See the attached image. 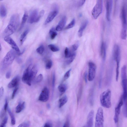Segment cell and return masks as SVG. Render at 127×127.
Instances as JSON below:
<instances>
[{
	"mask_svg": "<svg viewBox=\"0 0 127 127\" xmlns=\"http://www.w3.org/2000/svg\"><path fill=\"white\" fill-rule=\"evenodd\" d=\"M20 20L19 15L17 13L14 14L11 16L8 24L3 33L4 37L9 36L15 32L19 25Z\"/></svg>",
	"mask_w": 127,
	"mask_h": 127,
	"instance_id": "cell-1",
	"label": "cell"
},
{
	"mask_svg": "<svg viewBox=\"0 0 127 127\" xmlns=\"http://www.w3.org/2000/svg\"><path fill=\"white\" fill-rule=\"evenodd\" d=\"M113 58L116 63V80H118L120 64L121 59V51L119 46L115 44L113 47Z\"/></svg>",
	"mask_w": 127,
	"mask_h": 127,
	"instance_id": "cell-2",
	"label": "cell"
},
{
	"mask_svg": "<svg viewBox=\"0 0 127 127\" xmlns=\"http://www.w3.org/2000/svg\"><path fill=\"white\" fill-rule=\"evenodd\" d=\"M111 93V90L108 89L103 92L100 96V101L102 106L106 108H110Z\"/></svg>",
	"mask_w": 127,
	"mask_h": 127,
	"instance_id": "cell-3",
	"label": "cell"
},
{
	"mask_svg": "<svg viewBox=\"0 0 127 127\" xmlns=\"http://www.w3.org/2000/svg\"><path fill=\"white\" fill-rule=\"evenodd\" d=\"M16 53L13 49H11L6 54L2 61V68L4 70L11 65L15 58Z\"/></svg>",
	"mask_w": 127,
	"mask_h": 127,
	"instance_id": "cell-4",
	"label": "cell"
},
{
	"mask_svg": "<svg viewBox=\"0 0 127 127\" xmlns=\"http://www.w3.org/2000/svg\"><path fill=\"white\" fill-rule=\"evenodd\" d=\"M103 9V1L98 0L92 11V14L94 19H96L102 13Z\"/></svg>",
	"mask_w": 127,
	"mask_h": 127,
	"instance_id": "cell-5",
	"label": "cell"
},
{
	"mask_svg": "<svg viewBox=\"0 0 127 127\" xmlns=\"http://www.w3.org/2000/svg\"><path fill=\"white\" fill-rule=\"evenodd\" d=\"M104 121L103 110L99 107L96 114L95 127H103Z\"/></svg>",
	"mask_w": 127,
	"mask_h": 127,
	"instance_id": "cell-6",
	"label": "cell"
},
{
	"mask_svg": "<svg viewBox=\"0 0 127 127\" xmlns=\"http://www.w3.org/2000/svg\"><path fill=\"white\" fill-rule=\"evenodd\" d=\"M127 15L126 3L124 2L122 7L120 13L122 28L127 29Z\"/></svg>",
	"mask_w": 127,
	"mask_h": 127,
	"instance_id": "cell-7",
	"label": "cell"
},
{
	"mask_svg": "<svg viewBox=\"0 0 127 127\" xmlns=\"http://www.w3.org/2000/svg\"><path fill=\"white\" fill-rule=\"evenodd\" d=\"M89 71L88 78V80L91 81L94 79L95 75L96 66L95 64L92 62L88 63Z\"/></svg>",
	"mask_w": 127,
	"mask_h": 127,
	"instance_id": "cell-8",
	"label": "cell"
},
{
	"mask_svg": "<svg viewBox=\"0 0 127 127\" xmlns=\"http://www.w3.org/2000/svg\"><path fill=\"white\" fill-rule=\"evenodd\" d=\"M123 104V100L122 95L121 96L119 102L115 109V113L114 118L115 123H117L119 120V117L120 113L121 108Z\"/></svg>",
	"mask_w": 127,
	"mask_h": 127,
	"instance_id": "cell-9",
	"label": "cell"
},
{
	"mask_svg": "<svg viewBox=\"0 0 127 127\" xmlns=\"http://www.w3.org/2000/svg\"><path fill=\"white\" fill-rule=\"evenodd\" d=\"M30 65L25 70L24 72L22 78V81L24 83L30 86L31 85L32 80L30 76V71L31 70Z\"/></svg>",
	"mask_w": 127,
	"mask_h": 127,
	"instance_id": "cell-10",
	"label": "cell"
},
{
	"mask_svg": "<svg viewBox=\"0 0 127 127\" xmlns=\"http://www.w3.org/2000/svg\"><path fill=\"white\" fill-rule=\"evenodd\" d=\"M4 40L11 45L12 47L19 55H21L20 50L16 43L9 36H6L4 37Z\"/></svg>",
	"mask_w": 127,
	"mask_h": 127,
	"instance_id": "cell-11",
	"label": "cell"
},
{
	"mask_svg": "<svg viewBox=\"0 0 127 127\" xmlns=\"http://www.w3.org/2000/svg\"><path fill=\"white\" fill-rule=\"evenodd\" d=\"M49 97V91L46 87L44 88L40 94L38 100L42 102H46L48 99Z\"/></svg>",
	"mask_w": 127,
	"mask_h": 127,
	"instance_id": "cell-12",
	"label": "cell"
},
{
	"mask_svg": "<svg viewBox=\"0 0 127 127\" xmlns=\"http://www.w3.org/2000/svg\"><path fill=\"white\" fill-rule=\"evenodd\" d=\"M113 3L112 0H106V16L107 20L108 21H109L110 20L111 15L112 7Z\"/></svg>",
	"mask_w": 127,
	"mask_h": 127,
	"instance_id": "cell-13",
	"label": "cell"
},
{
	"mask_svg": "<svg viewBox=\"0 0 127 127\" xmlns=\"http://www.w3.org/2000/svg\"><path fill=\"white\" fill-rule=\"evenodd\" d=\"M58 12L57 9H55L51 11L48 15L44 23L46 25L51 22L57 15Z\"/></svg>",
	"mask_w": 127,
	"mask_h": 127,
	"instance_id": "cell-14",
	"label": "cell"
},
{
	"mask_svg": "<svg viewBox=\"0 0 127 127\" xmlns=\"http://www.w3.org/2000/svg\"><path fill=\"white\" fill-rule=\"evenodd\" d=\"M38 12L36 9L32 11L30 13L28 17V22L31 24L35 22L38 16Z\"/></svg>",
	"mask_w": 127,
	"mask_h": 127,
	"instance_id": "cell-15",
	"label": "cell"
},
{
	"mask_svg": "<svg viewBox=\"0 0 127 127\" xmlns=\"http://www.w3.org/2000/svg\"><path fill=\"white\" fill-rule=\"evenodd\" d=\"M94 112L93 110L89 113L87 118V122L85 127H93Z\"/></svg>",
	"mask_w": 127,
	"mask_h": 127,
	"instance_id": "cell-16",
	"label": "cell"
},
{
	"mask_svg": "<svg viewBox=\"0 0 127 127\" xmlns=\"http://www.w3.org/2000/svg\"><path fill=\"white\" fill-rule=\"evenodd\" d=\"M66 18L65 16H64L59 21L55 28L56 31L59 32L63 29L65 25Z\"/></svg>",
	"mask_w": 127,
	"mask_h": 127,
	"instance_id": "cell-17",
	"label": "cell"
},
{
	"mask_svg": "<svg viewBox=\"0 0 127 127\" xmlns=\"http://www.w3.org/2000/svg\"><path fill=\"white\" fill-rule=\"evenodd\" d=\"M106 43L102 41L100 47V54L102 60L104 61L106 56Z\"/></svg>",
	"mask_w": 127,
	"mask_h": 127,
	"instance_id": "cell-18",
	"label": "cell"
},
{
	"mask_svg": "<svg viewBox=\"0 0 127 127\" xmlns=\"http://www.w3.org/2000/svg\"><path fill=\"white\" fill-rule=\"evenodd\" d=\"M20 80L19 76H17L14 78L8 84L7 86L9 88H12L16 86Z\"/></svg>",
	"mask_w": 127,
	"mask_h": 127,
	"instance_id": "cell-19",
	"label": "cell"
},
{
	"mask_svg": "<svg viewBox=\"0 0 127 127\" xmlns=\"http://www.w3.org/2000/svg\"><path fill=\"white\" fill-rule=\"evenodd\" d=\"M88 23V21L85 20L81 24L78 32V35L79 37H81L82 36L83 32L86 27Z\"/></svg>",
	"mask_w": 127,
	"mask_h": 127,
	"instance_id": "cell-20",
	"label": "cell"
},
{
	"mask_svg": "<svg viewBox=\"0 0 127 127\" xmlns=\"http://www.w3.org/2000/svg\"><path fill=\"white\" fill-rule=\"evenodd\" d=\"M38 71L36 65H34L31 69L30 71V76L31 80L35 77Z\"/></svg>",
	"mask_w": 127,
	"mask_h": 127,
	"instance_id": "cell-21",
	"label": "cell"
},
{
	"mask_svg": "<svg viewBox=\"0 0 127 127\" xmlns=\"http://www.w3.org/2000/svg\"><path fill=\"white\" fill-rule=\"evenodd\" d=\"M28 14L27 12L25 11L24 12V15L22 17V21L21 23L19 29L20 31L22 29L23 27L27 20L28 18Z\"/></svg>",
	"mask_w": 127,
	"mask_h": 127,
	"instance_id": "cell-22",
	"label": "cell"
},
{
	"mask_svg": "<svg viewBox=\"0 0 127 127\" xmlns=\"http://www.w3.org/2000/svg\"><path fill=\"white\" fill-rule=\"evenodd\" d=\"M68 98L66 95H65L60 98L59 100V107L61 108L65 104L67 101Z\"/></svg>",
	"mask_w": 127,
	"mask_h": 127,
	"instance_id": "cell-23",
	"label": "cell"
},
{
	"mask_svg": "<svg viewBox=\"0 0 127 127\" xmlns=\"http://www.w3.org/2000/svg\"><path fill=\"white\" fill-rule=\"evenodd\" d=\"M29 32V30L27 29L25 31L21 34L20 37V43L22 45L27 35Z\"/></svg>",
	"mask_w": 127,
	"mask_h": 127,
	"instance_id": "cell-24",
	"label": "cell"
},
{
	"mask_svg": "<svg viewBox=\"0 0 127 127\" xmlns=\"http://www.w3.org/2000/svg\"><path fill=\"white\" fill-rule=\"evenodd\" d=\"M76 56V54L75 53H71L69 56L67 58L66 61V64L67 65L70 64L75 59Z\"/></svg>",
	"mask_w": 127,
	"mask_h": 127,
	"instance_id": "cell-25",
	"label": "cell"
},
{
	"mask_svg": "<svg viewBox=\"0 0 127 127\" xmlns=\"http://www.w3.org/2000/svg\"><path fill=\"white\" fill-rule=\"evenodd\" d=\"M7 14L6 8L4 5L1 4L0 6V16L2 17H5Z\"/></svg>",
	"mask_w": 127,
	"mask_h": 127,
	"instance_id": "cell-26",
	"label": "cell"
},
{
	"mask_svg": "<svg viewBox=\"0 0 127 127\" xmlns=\"http://www.w3.org/2000/svg\"><path fill=\"white\" fill-rule=\"evenodd\" d=\"M25 103L23 102L22 103H19L16 108V112L18 113L21 111L25 107Z\"/></svg>",
	"mask_w": 127,
	"mask_h": 127,
	"instance_id": "cell-27",
	"label": "cell"
},
{
	"mask_svg": "<svg viewBox=\"0 0 127 127\" xmlns=\"http://www.w3.org/2000/svg\"><path fill=\"white\" fill-rule=\"evenodd\" d=\"M123 100V114L125 117L127 118V98Z\"/></svg>",
	"mask_w": 127,
	"mask_h": 127,
	"instance_id": "cell-28",
	"label": "cell"
},
{
	"mask_svg": "<svg viewBox=\"0 0 127 127\" xmlns=\"http://www.w3.org/2000/svg\"><path fill=\"white\" fill-rule=\"evenodd\" d=\"M56 31V29L54 27L52 28L49 30V33L52 40L54 39L57 34Z\"/></svg>",
	"mask_w": 127,
	"mask_h": 127,
	"instance_id": "cell-29",
	"label": "cell"
},
{
	"mask_svg": "<svg viewBox=\"0 0 127 127\" xmlns=\"http://www.w3.org/2000/svg\"><path fill=\"white\" fill-rule=\"evenodd\" d=\"M66 86L64 84H62L58 86V88L59 91L62 94H63L66 89Z\"/></svg>",
	"mask_w": 127,
	"mask_h": 127,
	"instance_id": "cell-30",
	"label": "cell"
},
{
	"mask_svg": "<svg viewBox=\"0 0 127 127\" xmlns=\"http://www.w3.org/2000/svg\"><path fill=\"white\" fill-rule=\"evenodd\" d=\"M7 110L11 118V124L12 125H14L15 124L16 121L14 115L8 107L7 108Z\"/></svg>",
	"mask_w": 127,
	"mask_h": 127,
	"instance_id": "cell-31",
	"label": "cell"
},
{
	"mask_svg": "<svg viewBox=\"0 0 127 127\" xmlns=\"http://www.w3.org/2000/svg\"><path fill=\"white\" fill-rule=\"evenodd\" d=\"M48 46L50 49L53 52H56L59 51V48L55 45L50 44Z\"/></svg>",
	"mask_w": 127,
	"mask_h": 127,
	"instance_id": "cell-32",
	"label": "cell"
},
{
	"mask_svg": "<svg viewBox=\"0 0 127 127\" xmlns=\"http://www.w3.org/2000/svg\"><path fill=\"white\" fill-rule=\"evenodd\" d=\"M75 24V20L73 18L71 21L65 27V29H68L73 28Z\"/></svg>",
	"mask_w": 127,
	"mask_h": 127,
	"instance_id": "cell-33",
	"label": "cell"
},
{
	"mask_svg": "<svg viewBox=\"0 0 127 127\" xmlns=\"http://www.w3.org/2000/svg\"><path fill=\"white\" fill-rule=\"evenodd\" d=\"M44 50V47L42 45H40L36 49V51L39 54H42Z\"/></svg>",
	"mask_w": 127,
	"mask_h": 127,
	"instance_id": "cell-34",
	"label": "cell"
},
{
	"mask_svg": "<svg viewBox=\"0 0 127 127\" xmlns=\"http://www.w3.org/2000/svg\"><path fill=\"white\" fill-rule=\"evenodd\" d=\"M52 64L53 63L52 60H48L46 64V68L47 69H50L52 67Z\"/></svg>",
	"mask_w": 127,
	"mask_h": 127,
	"instance_id": "cell-35",
	"label": "cell"
},
{
	"mask_svg": "<svg viewBox=\"0 0 127 127\" xmlns=\"http://www.w3.org/2000/svg\"><path fill=\"white\" fill-rule=\"evenodd\" d=\"M44 13L45 11L44 10H42L40 11L35 22H38L39 21L41 18L43 16Z\"/></svg>",
	"mask_w": 127,
	"mask_h": 127,
	"instance_id": "cell-36",
	"label": "cell"
},
{
	"mask_svg": "<svg viewBox=\"0 0 127 127\" xmlns=\"http://www.w3.org/2000/svg\"><path fill=\"white\" fill-rule=\"evenodd\" d=\"M71 69L70 68L68 70L65 74L64 76V80H65L69 78L70 76V72Z\"/></svg>",
	"mask_w": 127,
	"mask_h": 127,
	"instance_id": "cell-37",
	"label": "cell"
},
{
	"mask_svg": "<svg viewBox=\"0 0 127 127\" xmlns=\"http://www.w3.org/2000/svg\"><path fill=\"white\" fill-rule=\"evenodd\" d=\"M55 74L54 73L53 74L52 76V95L53 94V93L54 90V88L55 86Z\"/></svg>",
	"mask_w": 127,
	"mask_h": 127,
	"instance_id": "cell-38",
	"label": "cell"
},
{
	"mask_svg": "<svg viewBox=\"0 0 127 127\" xmlns=\"http://www.w3.org/2000/svg\"><path fill=\"white\" fill-rule=\"evenodd\" d=\"M43 79V76L42 74H39L37 77L35 81V83H39L41 82Z\"/></svg>",
	"mask_w": 127,
	"mask_h": 127,
	"instance_id": "cell-39",
	"label": "cell"
},
{
	"mask_svg": "<svg viewBox=\"0 0 127 127\" xmlns=\"http://www.w3.org/2000/svg\"><path fill=\"white\" fill-rule=\"evenodd\" d=\"M71 53H70L69 51L68 48L66 47L64 51V54L65 58H67L70 55Z\"/></svg>",
	"mask_w": 127,
	"mask_h": 127,
	"instance_id": "cell-40",
	"label": "cell"
},
{
	"mask_svg": "<svg viewBox=\"0 0 127 127\" xmlns=\"http://www.w3.org/2000/svg\"><path fill=\"white\" fill-rule=\"evenodd\" d=\"M117 0H114V15H115L116 14L117 11V7H118V3H117Z\"/></svg>",
	"mask_w": 127,
	"mask_h": 127,
	"instance_id": "cell-41",
	"label": "cell"
},
{
	"mask_svg": "<svg viewBox=\"0 0 127 127\" xmlns=\"http://www.w3.org/2000/svg\"><path fill=\"white\" fill-rule=\"evenodd\" d=\"M30 126L29 123L28 122H25L20 124L18 127H29Z\"/></svg>",
	"mask_w": 127,
	"mask_h": 127,
	"instance_id": "cell-42",
	"label": "cell"
},
{
	"mask_svg": "<svg viewBox=\"0 0 127 127\" xmlns=\"http://www.w3.org/2000/svg\"><path fill=\"white\" fill-rule=\"evenodd\" d=\"M70 120L69 118H67L63 127H70Z\"/></svg>",
	"mask_w": 127,
	"mask_h": 127,
	"instance_id": "cell-43",
	"label": "cell"
},
{
	"mask_svg": "<svg viewBox=\"0 0 127 127\" xmlns=\"http://www.w3.org/2000/svg\"><path fill=\"white\" fill-rule=\"evenodd\" d=\"M7 117L6 116L3 120L0 125V127H4V125L6 124L7 121Z\"/></svg>",
	"mask_w": 127,
	"mask_h": 127,
	"instance_id": "cell-44",
	"label": "cell"
},
{
	"mask_svg": "<svg viewBox=\"0 0 127 127\" xmlns=\"http://www.w3.org/2000/svg\"><path fill=\"white\" fill-rule=\"evenodd\" d=\"M79 47L78 43H75L72 46V49L73 51H75L76 50L78 49Z\"/></svg>",
	"mask_w": 127,
	"mask_h": 127,
	"instance_id": "cell-45",
	"label": "cell"
},
{
	"mask_svg": "<svg viewBox=\"0 0 127 127\" xmlns=\"http://www.w3.org/2000/svg\"><path fill=\"white\" fill-rule=\"evenodd\" d=\"M18 89V88H17V87H16L14 89V90L13 91V93L12 94V96H11L12 99H13L15 97V95Z\"/></svg>",
	"mask_w": 127,
	"mask_h": 127,
	"instance_id": "cell-46",
	"label": "cell"
},
{
	"mask_svg": "<svg viewBox=\"0 0 127 127\" xmlns=\"http://www.w3.org/2000/svg\"><path fill=\"white\" fill-rule=\"evenodd\" d=\"M11 75V71L10 70L8 71L6 73L5 77L7 79H9Z\"/></svg>",
	"mask_w": 127,
	"mask_h": 127,
	"instance_id": "cell-47",
	"label": "cell"
},
{
	"mask_svg": "<svg viewBox=\"0 0 127 127\" xmlns=\"http://www.w3.org/2000/svg\"><path fill=\"white\" fill-rule=\"evenodd\" d=\"M8 103L7 99H6L5 104L4 106V109L5 111H6L8 108Z\"/></svg>",
	"mask_w": 127,
	"mask_h": 127,
	"instance_id": "cell-48",
	"label": "cell"
},
{
	"mask_svg": "<svg viewBox=\"0 0 127 127\" xmlns=\"http://www.w3.org/2000/svg\"><path fill=\"white\" fill-rule=\"evenodd\" d=\"M84 78L85 82L87 83V73L86 71L84 73Z\"/></svg>",
	"mask_w": 127,
	"mask_h": 127,
	"instance_id": "cell-49",
	"label": "cell"
},
{
	"mask_svg": "<svg viewBox=\"0 0 127 127\" xmlns=\"http://www.w3.org/2000/svg\"><path fill=\"white\" fill-rule=\"evenodd\" d=\"M85 1V0H81L79 1L78 4V6L79 7L82 6L84 3Z\"/></svg>",
	"mask_w": 127,
	"mask_h": 127,
	"instance_id": "cell-50",
	"label": "cell"
},
{
	"mask_svg": "<svg viewBox=\"0 0 127 127\" xmlns=\"http://www.w3.org/2000/svg\"><path fill=\"white\" fill-rule=\"evenodd\" d=\"M4 93V89L3 87H1L0 89V96L1 97L2 96Z\"/></svg>",
	"mask_w": 127,
	"mask_h": 127,
	"instance_id": "cell-51",
	"label": "cell"
},
{
	"mask_svg": "<svg viewBox=\"0 0 127 127\" xmlns=\"http://www.w3.org/2000/svg\"><path fill=\"white\" fill-rule=\"evenodd\" d=\"M44 127H52V125L51 124L49 123H46Z\"/></svg>",
	"mask_w": 127,
	"mask_h": 127,
	"instance_id": "cell-52",
	"label": "cell"
},
{
	"mask_svg": "<svg viewBox=\"0 0 127 127\" xmlns=\"http://www.w3.org/2000/svg\"><path fill=\"white\" fill-rule=\"evenodd\" d=\"M17 62L18 63H20L22 62V60L20 58H17Z\"/></svg>",
	"mask_w": 127,
	"mask_h": 127,
	"instance_id": "cell-53",
	"label": "cell"
},
{
	"mask_svg": "<svg viewBox=\"0 0 127 127\" xmlns=\"http://www.w3.org/2000/svg\"><path fill=\"white\" fill-rule=\"evenodd\" d=\"M47 107L48 108H49L50 107V105L49 103H48L47 105Z\"/></svg>",
	"mask_w": 127,
	"mask_h": 127,
	"instance_id": "cell-54",
	"label": "cell"
},
{
	"mask_svg": "<svg viewBox=\"0 0 127 127\" xmlns=\"http://www.w3.org/2000/svg\"><path fill=\"white\" fill-rule=\"evenodd\" d=\"M126 7L127 12V3H126Z\"/></svg>",
	"mask_w": 127,
	"mask_h": 127,
	"instance_id": "cell-55",
	"label": "cell"
},
{
	"mask_svg": "<svg viewBox=\"0 0 127 127\" xmlns=\"http://www.w3.org/2000/svg\"><path fill=\"white\" fill-rule=\"evenodd\" d=\"M1 45L0 44V51H1Z\"/></svg>",
	"mask_w": 127,
	"mask_h": 127,
	"instance_id": "cell-56",
	"label": "cell"
},
{
	"mask_svg": "<svg viewBox=\"0 0 127 127\" xmlns=\"http://www.w3.org/2000/svg\"><path fill=\"white\" fill-rule=\"evenodd\" d=\"M85 127V126H84V127Z\"/></svg>",
	"mask_w": 127,
	"mask_h": 127,
	"instance_id": "cell-57",
	"label": "cell"
},
{
	"mask_svg": "<svg viewBox=\"0 0 127 127\" xmlns=\"http://www.w3.org/2000/svg\"><path fill=\"white\" fill-rule=\"evenodd\" d=\"M117 127H118V126H117Z\"/></svg>",
	"mask_w": 127,
	"mask_h": 127,
	"instance_id": "cell-58",
	"label": "cell"
}]
</instances>
